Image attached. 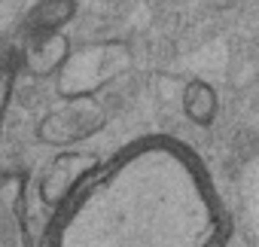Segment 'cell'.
I'll list each match as a JSON object with an SVG mask.
<instances>
[{"label": "cell", "instance_id": "cell-1", "mask_svg": "<svg viewBox=\"0 0 259 247\" xmlns=\"http://www.w3.org/2000/svg\"><path fill=\"white\" fill-rule=\"evenodd\" d=\"M132 67V49L119 40H98L85 43L70 52L61 73L55 76V92L61 101L95 98L113 79H119Z\"/></svg>", "mask_w": 259, "mask_h": 247}, {"label": "cell", "instance_id": "cell-2", "mask_svg": "<svg viewBox=\"0 0 259 247\" xmlns=\"http://www.w3.org/2000/svg\"><path fill=\"white\" fill-rule=\"evenodd\" d=\"M107 126V113L95 98H76V101H61L52 107L40 122H37V141L43 147H58L67 150L73 144L89 141Z\"/></svg>", "mask_w": 259, "mask_h": 247}, {"label": "cell", "instance_id": "cell-3", "mask_svg": "<svg viewBox=\"0 0 259 247\" xmlns=\"http://www.w3.org/2000/svg\"><path fill=\"white\" fill-rule=\"evenodd\" d=\"M101 171V159L95 153H82V150H61L40 174L37 192L40 201L49 211H61L67 208L79 189Z\"/></svg>", "mask_w": 259, "mask_h": 247}, {"label": "cell", "instance_id": "cell-4", "mask_svg": "<svg viewBox=\"0 0 259 247\" xmlns=\"http://www.w3.org/2000/svg\"><path fill=\"white\" fill-rule=\"evenodd\" d=\"M0 247H34L28 232V174L0 171Z\"/></svg>", "mask_w": 259, "mask_h": 247}, {"label": "cell", "instance_id": "cell-5", "mask_svg": "<svg viewBox=\"0 0 259 247\" xmlns=\"http://www.w3.org/2000/svg\"><path fill=\"white\" fill-rule=\"evenodd\" d=\"M73 46L70 37L64 31H46V34H28L25 46L19 49V64L25 73L37 76V79H49L58 76L64 61L70 58Z\"/></svg>", "mask_w": 259, "mask_h": 247}, {"label": "cell", "instance_id": "cell-6", "mask_svg": "<svg viewBox=\"0 0 259 247\" xmlns=\"http://www.w3.org/2000/svg\"><path fill=\"white\" fill-rule=\"evenodd\" d=\"M73 13H76L73 0H49L37 13L28 16L22 31H25V37L28 34H46V31H64V25L73 19Z\"/></svg>", "mask_w": 259, "mask_h": 247}, {"label": "cell", "instance_id": "cell-7", "mask_svg": "<svg viewBox=\"0 0 259 247\" xmlns=\"http://www.w3.org/2000/svg\"><path fill=\"white\" fill-rule=\"evenodd\" d=\"M19 55H10L0 61V132H4V122H7V113H10V104H13V95H16V79H19Z\"/></svg>", "mask_w": 259, "mask_h": 247}, {"label": "cell", "instance_id": "cell-8", "mask_svg": "<svg viewBox=\"0 0 259 247\" xmlns=\"http://www.w3.org/2000/svg\"><path fill=\"white\" fill-rule=\"evenodd\" d=\"M28 16H31V0H0V37L22 31Z\"/></svg>", "mask_w": 259, "mask_h": 247}, {"label": "cell", "instance_id": "cell-9", "mask_svg": "<svg viewBox=\"0 0 259 247\" xmlns=\"http://www.w3.org/2000/svg\"><path fill=\"white\" fill-rule=\"evenodd\" d=\"M186 113L195 119V122H207L210 119V113H213V98H210V92L204 89V86H189V92H186Z\"/></svg>", "mask_w": 259, "mask_h": 247}]
</instances>
